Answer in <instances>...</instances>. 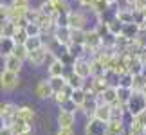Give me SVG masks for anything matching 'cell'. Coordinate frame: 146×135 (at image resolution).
<instances>
[{
	"label": "cell",
	"mask_w": 146,
	"mask_h": 135,
	"mask_svg": "<svg viewBox=\"0 0 146 135\" xmlns=\"http://www.w3.org/2000/svg\"><path fill=\"white\" fill-rule=\"evenodd\" d=\"M125 110H126L132 117L139 115L141 112L146 110V95L141 92V90H133L132 95H130V99H128L126 105H125Z\"/></svg>",
	"instance_id": "obj_1"
},
{
	"label": "cell",
	"mask_w": 146,
	"mask_h": 135,
	"mask_svg": "<svg viewBox=\"0 0 146 135\" xmlns=\"http://www.w3.org/2000/svg\"><path fill=\"white\" fill-rule=\"evenodd\" d=\"M18 74L16 72H11V70H2L0 72V88L4 90V92H11V90H15L18 87Z\"/></svg>",
	"instance_id": "obj_2"
},
{
	"label": "cell",
	"mask_w": 146,
	"mask_h": 135,
	"mask_svg": "<svg viewBox=\"0 0 146 135\" xmlns=\"http://www.w3.org/2000/svg\"><path fill=\"white\" fill-rule=\"evenodd\" d=\"M108 133V122L99 121L96 117L87 121L85 124V135H106Z\"/></svg>",
	"instance_id": "obj_3"
},
{
	"label": "cell",
	"mask_w": 146,
	"mask_h": 135,
	"mask_svg": "<svg viewBox=\"0 0 146 135\" xmlns=\"http://www.w3.org/2000/svg\"><path fill=\"white\" fill-rule=\"evenodd\" d=\"M49 54L50 52H49V49H47V45H45V47H42V49H36V50H33V52H29L27 61H29L33 67H42L47 61V56Z\"/></svg>",
	"instance_id": "obj_4"
},
{
	"label": "cell",
	"mask_w": 146,
	"mask_h": 135,
	"mask_svg": "<svg viewBox=\"0 0 146 135\" xmlns=\"http://www.w3.org/2000/svg\"><path fill=\"white\" fill-rule=\"evenodd\" d=\"M85 24H87V18L80 11H70L67 15V25L70 29H85Z\"/></svg>",
	"instance_id": "obj_5"
},
{
	"label": "cell",
	"mask_w": 146,
	"mask_h": 135,
	"mask_svg": "<svg viewBox=\"0 0 146 135\" xmlns=\"http://www.w3.org/2000/svg\"><path fill=\"white\" fill-rule=\"evenodd\" d=\"M72 70L76 72V74H80L81 77H92V69H90V61L85 60V58H78L74 61V65H72Z\"/></svg>",
	"instance_id": "obj_6"
},
{
	"label": "cell",
	"mask_w": 146,
	"mask_h": 135,
	"mask_svg": "<svg viewBox=\"0 0 146 135\" xmlns=\"http://www.w3.org/2000/svg\"><path fill=\"white\" fill-rule=\"evenodd\" d=\"M70 34H72V29L69 25H58L52 32V38L61 45H70Z\"/></svg>",
	"instance_id": "obj_7"
},
{
	"label": "cell",
	"mask_w": 146,
	"mask_h": 135,
	"mask_svg": "<svg viewBox=\"0 0 146 135\" xmlns=\"http://www.w3.org/2000/svg\"><path fill=\"white\" fill-rule=\"evenodd\" d=\"M15 47H16V42L11 36H0V56L2 58H7V56L13 54Z\"/></svg>",
	"instance_id": "obj_8"
},
{
	"label": "cell",
	"mask_w": 146,
	"mask_h": 135,
	"mask_svg": "<svg viewBox=\"0 0 146 135\" xmlns=\"http://www.w3.org/2000/svg\"><path fill=\"white\" fill-rule=\"evenodd\" d=\"M11 128H13L15 135H31V132H33V124L25 122L20 117H15V121L11 122Z\"/></svg>",
	"instance_id": "obj_9"
},
{
	"label": "cell",
	"mask_w": 146,
	"mask_h": 135,
	"mask_svg": "<svg viewBox=\"0 0 146 135\" xmlns=\"http://www.w3.org/2000/svg\"><path fill=\"white\" fill-rule=\"evenodd\" d=\"M35 95L38 99H49L54 95V90L50 87V81H40L35 87Z\"/></svg>",
	"instance_id": "obj_10"
},
{
	"label": "cell",
	"mask_w": 146,
	"mask_h": 135,
	"mask_svg": "<svg viewBox=\"0 0 146 135\" xmlns=\"http://www.w3.org/2000/svg\"><path fill=\"white\" fill-rule=\"evenodd\" d=\"M65 63L61 61L60 58H54L52 61L49 63L47 67V72H49V76L50 77H58V76H65Z\"/></svg>",
	"instance_id": "obj_11"
},
{
	"label": "cell",
	"mask_w": 146,
	"mask_h": 135,
	"mask_svg": "<svg viewBox=\"0 0 146 135\" xmlns=\"http://www.w3.org/2000/svg\"><path fill=\"white\" fill-rule=\"evenodd\" d=\"M96 97H98L99 103H106V105H114V103H117V87H115V85H114V87L110 85L103 94L96 95Z\"/></svg>",
	"instance_id": "obj_12"
},
{
	"label": "cell",
	"mask_w": 146,
	"mask_h": 135,
	"mask_svg": "<svg viewBox=\"0 0 146 135\" xmlns=\"http://www.w3.org/2000/svg\"><path fill=\"white\" fill-rule=\"evenodd\" d=\"M22 63H24V60H20L18 56H15V54L4 58V69L5 70H11V72H16V74L22 70Z\"/></svg>",
	"instance_id": "obj_13"
},
{
	"label": "cell",
	"mask_w": 146,
	"mask_h": 135,
	"mask_svg": "<svg viewBox=\"0 0 146 135\" xmlns=\"http://www.w3.org/2000/svg\"><path fill=\"white\" fill-rule=\"evenodd\" d=\"M94 117L99 121H105L108 122L112 119V105H106V103H99L98 108H96V114H94Z\"/></svg>",
	"instance_id": "obj_14"
},
{
	"label": "cell",
	"mask_w": 146,
	"mask_h": 135,
	"mask_svg": "<svg viewBox=\"0 0 146 135\" xmlns=\"http://www.w3.org/2000/svg\"><path fill=\"white\" fill-rule=\"evenodd\" d=\"M74 121H76L74 112L61 110L58 114V124H60V128H72V126H74Z\"/></svg>",
	"instance_id": "obj_15"
},
{
	"label": "cell",
	"mask_w": 146,
	"mask_h": 135,
	"mask_svg": "<svg viewBox=\"0 0 146 135\" xmlns=\"http://www.w3.org/2000/svg\"><path fill=\"white\" fill-rule=\"evenodd\" d=\"M139 32H141V25L133 22V24H125V25H123L121 36L128 38V40H135V38L139 36Z\"/></svg>",
	"instance_id": "obj_16"
},
{
	"label": "cell",
	"mask_w": 146,
	"mask_h": 135,
	"mask_svg": "<svg viewBox=\"0 0 146 135\" xmlns=\"http://www.w3.org/2000/svg\"><path fill=\"white\" fill-rule=\"evenodd\" d=\"M123 25H125V24H123V22L117 18V16H114L112 20L106 22V29H108V32H110L112 36H115V38H117V36H121V32H123Z\"/></svg>",
	"instance_id": "obj_17"
},
{
	"label": "cell",
	"mask_w": 146,
	"mask_h": 135,
	"mask_svg": "<svg viewBox=\"0 0 146 135\" xmlns=\"http://www.w3.org/2000/svg\"><path fill=\"white\" fill-rule=\"evenodd\" d=\"M115 16L123 22V24H133V22H135V9H130V7L119 9L115 13Z\"/></svg>",
	"instance_id": "obj_18"
},
{
	"label": "cell",
	"mask_w": 146,
	"mask_h": 135,
	"mask_svg": "<svg viewBox=\"0 0 146 135\" xmlns=\"http://www.w3.org/2000/svg\"><path fill=\"white\" fill-rule=\"evenodd\" d=\"M16 117H20V119H24L25 122L33 124L35 119H36V114H35V110H33L31 106H20L18 112H16Z\"/></svg>",
	"instance_id": "obj_19"
},
{
	"label": "cell",
	"mask_w": 146,
	"mask_h": 135,
	"mask_svg": "<svg viewBox=\"0 0 146 135\" xmlns=\"http://www.w3.org/2000/svg\"><path fill=\"white\" fill-rule=\"evenodd\" d=\"M25 47H27V50H29V52H33V50H36V49H42V47H45V42H43V38L42 36H29L25 40Z\"/></svg>",
	"instance_id": "obj_20"
},
{
	"label": "cell",
	"mask_w": 146,
	"mask_h": 135,
	"mask_svg": "<svg viewBox=\"0 0 146 135\" xmlns=\"http://www.w3.org/2000/svg\"><path fill=\"white\" fill-rule=\"evenodd\" d=\"M87 97H88V92H87L85 88H74V92H72V95H70V99L74 101L80 108L83 106V103L87 101Z\"/></svg>",
	"instance_id": "obj_21"
},
{
	"label": "cell",
	"mask_w": 146,
	"mask_h": 135,
	"mask_svg": "<svg viewBox=\"0 0 146 135\" xmlns=\"http://www.w3.org/2000/svg\"><path fill=\"white\" fill-rule=\"evenodd\" d=\"M67 81H69V85L72 88H83V85H85V77H81L80 74H76L74 70H70L69 76H65Z\"/></svg>",
	"instance_id": "obj_22"
},
{
	"label": "cell",
	"mask_w": 146,
	"mask_h": 135,
	"mask_svg": "<svg viewBox=\"0 0 146 135\" xmlns=\"http://www.w3.org/2000/svg\"><path fill=\"white\" fill-rule=\"evenodd\" d=\"M133 90L130 87H123V85H117V101H119L121 105H126V101L130 99Z\"/></svg>",
	"instance_id": "obj_23"
},
{
	"label": "cell",
	"mask_w": 146,
	"mask_h": 135,
	"mask_svg": "<svg viewBox=\"0 0 146 135\" xmlns=\"http://www.w3.org/2000/svg\"><path fill=\"white\" fill-rule=\"evenodd\" d=\"M85 36H87V31L85 29H72L70 43H74V45H85Z\"/></svg>",
	"instance_id": "obj_24"
},
{
	"label": "cell",
	"mask_w": 146,
	"mask_h": 135,
	"mask_svg": "<svg viewBox=\"0 0 146 135\" xmlns=\"http://www.w3.org/2000/svg\"><path fill=\"white\" fill-rule=\"evenodd\" d=\"M50 87H52L54 92H61L67 85H69V81H67V77L65 76H58V77H50Z\"/></svg>",
	"instance_id": "obj_25"
},
{
	"label": "cell",
	"mask_w": 146,
	"mask_h": 135,
	"mask_svg": "<svg viewBox=\"0 0 146 135\" xmlns=\"http://www.w3.org/2000/svg\"><path fill=\"white\" fill-rule=\"evenodd\" d=\"M108 132L123 135V119L121 117H112V119L108 121Z\"/></svg>",
	"instance_id": "obj_26"
},
{
	"label": "cell",
	"mask_w": 146,
	"mask_h": 135,
	"mask_svg": "<svg viewBox=\"0 0 146 135\" xmlns=\"http://www.w3.org/2000/svg\"><path fill=\"white\" fill-rule=\"evenodd\" d=\"M11 38H13L16 43H25V40L29 38V34H27V31H25L24 25H16V29H15V32H13Z\"/></svg>",
	"instance_id": "obj_27"
},
{
	"label": "cell",
	"mask_w": 146,
	"mask_h": 135,
	"mask_svg": "<svg viewBox=\"0 0 146 135\" xmlns=\"http://www.w3.org/2000/svg\"><path fill=\"white\" fill-rule=\"evenodd\" d=\"M25 31H27V34H29V36H42L43 34V29L38 24H35V22H27Z\"/></svg>",
	"instance_id": "obj_28"
},
{
	"label": "cell",
	"mask_w": 146,
	"mask_h": 135,
	"mask_svg": "<svg viewBox=\"0 0 146 135\" xmlns=\"http://www.w3.org/2000/svg\"><path fill=\"white\" fill-rule=\"evenodd\" d=\"M9 13H11V5L0 2V25H4L5 22H9Z\"/></svg>",
	"instance_id": "obj_29"
},
{
	"label": "cell",
	"mask_w": 146,
	"mask_h": 135,
	"mask_svg": "<svg viewBox=\"0 0 146 135\" xmlns=\"http://www.w3.org/2000/svg\"><path fill=\"white\" fill-rule=\"evenodd\" d=\"M40 16H42V9L38 7V9H27L25 11V20L27 22H35V24H38V20H40Z\"/></svg>",
	"instance_id": "obj_30"
},
{
	"label": "cell",
	"mask_w": 146,
	"mask_h": 135,
	"mask_svg": "<svg viewBox=\"0 0 146 135\" xmlns=\"http://www.w3.org/2000/svg\"><path fill=\"white\" fill-rule=\"evenodd\" d=\"M15 56H18V58L20 60H27V58H29V50H27V47H25V45L24 43H16V47H15V52H13Z\"/></svg>",
	"instance_id": "obj_31"
},
{
	"label": "cell",
	"mask_w": 146,
	"mask_h": 135,
	"mask_svg": "<svg viewBox=\"0 0 146 135\" xmlns=\"http://www.w3.org/2000/svg\"><path fill=\"white\" fill-rule=\"evenodd\" d=\"M11 5L13 7H18V9H29L31 7V0H11Z\"/></svg>",
	"instance_id": "obj_32"
},
{
	"label": "cell",
	"mask_w": 146,
	"mask_h": 135,
	"mask_svg": "<svg viewBox=\"0 0 146 135\" xmlns=\"http://www.w3.org/2000/svg\"><path fill=\"white\" fill-rule=\"evenodd\" d=\"M60 108L61 110H67V112H76V108H80V106H78L72 99H67L63 105H60Z\"/></svg>",
	"instance_id": "obj_33"
},
{
	"label": "cell",
	"mask_w": 146,
	"mask_h": 135,
	"mask_svg": "<svg viewBox=\"0 0 146 135\" xmlns=\"http://www.w3.org/2000/svg\"><path fill=\"white\" fill-rule=\"evenodd\" d=\"M52 99H54V101H56V103H58V105H63L65 101H67V99H70V97H69V95H67V94L63 92V90H61V92H54Z\"/></svg>",
	"instance_id": "obj_34"
},
{
	"label": "cell",
	"mask_w": 146,
	"mask_h": 135,
	"mask_svg": "<svg viewBox=\"0 0 146 135\" xmlns=\"http://www.w3.org/2000/svg\"><path fill=\"white\" fill-rule=\"evenodd\" d=\"M133 119L139 122V126H141V128H146V110H144V112H141L139 115H135Z\"/></svg>",
	"instance_id": "obj_35"
},
{
	"label": "cell",
	"mask_w": 146,
	"mask_h": 135,
	"mask_svg": "<svg viewBox=\"0 0 146 135\" xmlns=\"http://www.w3.org/2000/svg\"><path fill=\"white\" fill-rule=\"evenodd\" d=\"M0 135H15V132H13V128L9 124H5V126L0 128Z\"/></svg>",
	"instance_id": "obj_36"
},
{
	"label": "cell",
	"mask_w": 146,
	"mask_h": 135,
	"mask_svg": "<svg viewBox=\"0 0 146 135\" xmlns=\"http://www.w3.org/2000/svg\"><path fill=\"white\" fill-rule=\"evenodd\" d=\"M56 135H74V132H72V128H60Z\"/></svg>",
	"instance_id": "obj_37"
},
{
	"label": "cell",
	"mask_w": 146,
	"mask_h": 135,
	"mask_svg": "<svg viewBox=\"0 0 146 135\" xmlns=\"http://www.w3.org/2000/svg\"><path fill=\"white\" fill-rule=\"evenodd\" d=\"M78 4H80L81 7H90L94 4V0H78Z\"/></svg>",
	"instance_id": "obj_38"
},
{
	"label": "cell",
	"mask_w": 146,
	"mask_h": 135,
	"mask_svg": "<svg viewBox=\"0 0 146 135\" xmlns=\"http://www.w3.org/2000/svg\"><path fill=\"white\" fill-rule=\"evenodd\" d=\"M146 7V0H137V2H135V9L137 11H143Z\"/></svg>",
	"instance_id": "obj_39"
},
{
	"label": "cell",
	"mask_w": 146,
	"mask_h": 135,
	"mask_svg": "<svg viewBox=\"0 0 146 135\" xmlns=\"http://www.w3.org/2000/svg\"><path fill=\"white\" fill-rule=\"evenodd\" d=\"M106 2H108V4L112 5V4H115V2H117V0H106Z\"/></svg>",
	"instance_id": "obj_40"
},
{
	"label": "cell",
	"mask_w": 146,
	"mask_h": 135,
	"mask_svg": "<svg viewBox=\"0 0 146 135\" xmlns=\"http://www.w3.org/2000/svg\"><path fill=\"white\" fill-rule=\"evenodd\" d=\"M141 92H143V94H144V95H146V85H144V87H143V90H141Z\"/></svg>",
	"instance_id": "obj_41"
},
{
	"label": "cell",
	"mask_w": 146,
	"mask_h": 135,
	"mask_svg": "<svg viewBox=\"0 0 146 135\" xmlns=\"http://www.w3.org/2000/svg\"><path fill=\"white\" fill-rule=\"evenodd\" d=\"M143 135H146V128H144V132H143Z\"/></svg>",
	"instance_id": "obj_42"
},
{
	"label": "cell",
	"mask_w": 146,
	"mask_h": 135,
	"mask_svg": "<svg viewBox=\"0 0 146 135\" xmlns=\"http://www.w3.org/2000/svg\"><path fill=\"white\" fill-rule=\"evenodd\" d=\"M0 110H2V103H0Z\"/></svg>",
	"instance_id": "obj_43"
}]
</instances>
